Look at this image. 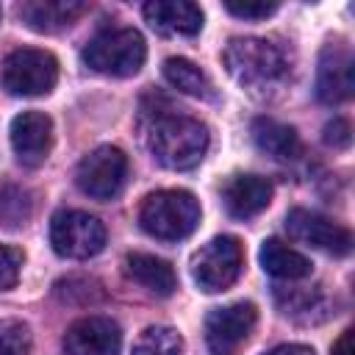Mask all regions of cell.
Returning a JSON list of instances; mask_svg holds the SVG:
<instances>
[{
	"instance_id": "cell-5",
	"label": "cell",
	"mask_w": 355,
	"mask_h": 355,
	"mask_svg": "<svg viewBox=\"0 0 355 355\" xmlns=\"http://www.w3.org/2000/svg\"><path fill=\"white\" fill-rule=\"evenodd\" d=\"M58 80V61L47 50L19 47L3 61V89L14 97L50 94Z\"/></svg>"
},
{
	"instance_id": "cell-24",
	"label": "cell",
	"mask_w": 355,
	"mask_h": 355,
	"mask_svg": "<svg viewBox=\"0 0 355 355\" xmlns=\"http://www.w3.org/2000/svg\"><path fill=\"white\" fill-rule=\"evenodd\" d=\"M19 266H22V252L14 247L0 244V291L11 288L19 277Z\"/></svg>"
},
{
	"instance_id": "cell-21",
	"label": "cell",
	"mask_w": 355,
	"mask_h": 355,
	"mask_svg": "<svg viewBox=\"0 0 355 355\" xmlns=\"http://www.w3.org/2000/svg\"><path fill=\"white\" fill-rule=\"evenodd\" d=\"M133 355H183V338L166 324H153L136 338Z\"/></svg>"
},
{
	"instance_id": "cell-1",
	"label": "cell",
	"mask_w": 355,
	"mask_h": 355,
	"mask_svg": "<svg viewBox=\"0 0 355 355\" xmlns=\"http://www.w3.org/2000/svg\"><path fill=\"white\" fill-rule=\"evenodd\" d=\"M222 61L230 78L261 100L275 97L291 78V58L286 47L261 36L230 39L222 53Z\"/></svg>"
},
{
	"instance_id": "cell-28",
	"label": "cell",
	"mask_w": 355,
	"mask_h": 355,
	"mask_svg": "<svg viewBox=\"0 0 355 355\" xmlns=\"http://www.w3.org/2000/svg\"><path fill=\"white\" fill-rule=\"evenodd\" d=\"M333 355H355V349H352V330L347 327L344 333H341V338L333 344Z\"/></svg>"
},
{
	"instance_id": "cell-26",
	"label": "cell",
	"mask_w": 355,
	"mask_h": 355,
	"mask_svg": "<svg viewBox=\"0 0 355 355\" xmlns=\"http://www.w3.org/2000/svg\"><path fill=\"white\" fill-rule=\"evenodd\" d=\"M349 122L347 119H333L324 125V141L333 147H347L349 144Z\"/></svg>"
},
{
	"instance_id": "cell-10",
	"label": "cell",
	"mask_w": 355,
	"mask_h": 355,
	"mask_svg": "<svg viewBox=\"0 0 355 355\" xmlns=\"http://www.w3.org/2000/svg\"><path fill=\"white\" fill-rule=\"evenodd\" d=\"M286 227H288L291 239H297V241H302L313 250H322V252H330V255H347L352 250L349 230L341 227L338 222L316 214V211H308V208L288 211Z\"/></svg>"
},
{
	"instance_id": "cell-15",
	"label": "cell",
	"mask_w": 355,
	"mask_h": 355,
	"mask_svg": "<svg viewBox=\"0 0 355 355\" xmlns=\"http://www.w3.org/2000/svg\"><path fill=\"white\" fill-rule=\"evenodd\" d=\"M150 28L161 36H194L202 28V11L186 0H150L141 8Z\"/></svg>"
},
{
	"instance_id": "cell-22",
	"label": "cell",
	"mask_w": 355,
	"mask_h": 355,
	"mask_svg": "<svg viewBox=\"0 0 355 355\" xmlns=\"http://www.w3.org/2000/svg\"><path fill=\"white\" fill-rule=\"evenodd\" d=\"M33 211V200L31 191L17 186V183H6L0 186V222L6 227H19L31 219Z\"/></svg>"
},
{
	"instance_id": "cell-8",
	"label": "cell",
	"mask_w": 355,
	"mask_h": 355,
	"mask_svg": "<svg viewBox=\"0 0 355 355\" xmlns=\"http://www.w3.org/2000/svg\"><path fill=\"white\" fill-rule=\"evenodd\" d=\"M128 175V155L119 147L103 144L97 150H92L80 164H78V186L83 194L94 197V200H111L119 194L122 183Z\"/></svg>"
},
{
	"instance_id": "cell-20",
	"label": "cell",
	"mask_w": 355,
	"mask_h": 355,
	"mask_svg": "<svg viewBox=\"0 0 355 355\" xmlns=\"http://www.w3.org/2000/svg\"><path fill=\"white\" fill-rule=\"evenodd\" d=\"M164 78L169 80V86H175L183 94H191V97H200V100H214L211 78L197 64H191L189 58H178V55L166 58L164 61Z\"/></svg>"
},
{
	"instance_id": "cell-29",
	"label": "cell",
	"mask_w": 355,
	"mask_h": 355,
	"mask_svg": "<svg viewBox=\"0 0 355 355\" xmlns=\"http://www.w3.org/2000/svg\"><path fill=\"white\" fill-rule=\"evenodd\" d=\"M0 19H3V8H0Z\"/></svg>"
},
{
	"instance_id": "cell-3",
	"label": "cell",
	"mask_w": 355,
	"mask_h": 355,
	"mask_svg": "<svg viewBox=\"0 0 355 355\" xmlns=\"http://www.w3.org/2000/svg\"><path fill=\"white\" fill-rule=\"evenodd\" d=\"M141 227L161 241H178L194 233L200 225V202L191 191L183 189H161L153 191L139 211Z\"/></svg>"
},
{
	"instance_id": "cell-2",
	"label": "cell",
	"mask_w": 355,
	"mask_h": 355,
	"mask_svg": "<svg viewBox=\"0 0 355 355\" xmlns=\"http://www.w3.org/2000/svg\"><path fill=\"white\" fill-rule=\"evenodd\" d=\"M208 141V128L189 114L166 108L150 116L147 144L155 161L166 169H194L205 158Z\"/></svg>"
},
{
	"instance_id": "cell-4",
	"label": "cell",
	"mask_w": 355,
	"mask_h": 355,
	"mask_svg": "<svg viewBox=\"0 0 355 355\" xmlns=\"http://www.w3.org/2000/svg\"><path fill=\"white\" fill-rule=\"evenodd\" d=\"M147 44L136 28H111L97 33L83 47V61L89 69L111 78H130L144 67Z\"/></svg>"
},
{
	"instance_id": "cell-11",
	"label": "cell",
	"mask_w": 355,
	"mask_h": 355,
	"mask_svg": "<svg viewBox=\"0 0 355 355\" xmlns=\"http://www.w3.org/2000/svg\"><path fill=\"white\" fill-rule=\"evenodd\" d=\"M122 330L105 316H83L64 333L67 355H119Z\"/></svg>"
},
{
	"instance_id": "cell-7",
	"label": "cell",
	"mask_w": 355,
	"mask_h": 355,
	"mask_svg": "<svg viewBox=\"0 0 355 355\" xmlns=\"http://www.w3.org/2000/svg\"><path fill=\"white\" fill-rule=\"evenodd\" d=\"M244 266V250L236 236H216L208 244H202L191 258V277L194 283L208 291H225L236 283Z\"/></svg>"
},
{
	"instance_id": "cell-16",
	"label": "cell",
	"mask_w": 355,
	"mask_h": 355,
	"mask_svg": "<svg viewBox=\"0 0 355 355\" xmlns=\"http://www.w3.org/2000/svg\"><path fill=\"white\" fill-rule=\"evenodd\" d=\"M89 6L80 0H28L19 6V17L39 33H55L72 25Z\"/></svg>"
},
{
	"instance_id": "cell-12",
	"label": "cell",
	"mask_w": 355,
	"mask_h": 355,
	"mask_svg": "<svg viewBox=\"0 0 355 355\" xmlns=\"http://www.w3.org/2000/svg\"><path fill=\"white\" fill-rule=\"evenodd\" d=\"M352 53L347 44H327L319 55L316 97L327 105H338L352 97Z\"/></svg>"
},
{
	"instance_id": "cell-13",
	"label": "cell",
	"mask_w": 355,
	"mask_h": 355,
	"mask_svg": "<svg viewBox=\"0 0 355 355\" xmlns=\"http://www.w3.org/2000/svg\"><path fill=\"white\" fill-rule=\"evenodd\" d=\"M11 147L19 164L39 166L53 147V122L42 111H22L11 119Z\"/></svg>"
},
{
	"instance_id": "cell-23",
	"label": "cell",
	"mask_w": 355,
	"mask_h": 355,
	"mask_svg": "<svg viewBox=\"0 0 355 355\" xmlns=\"http://www.w3.org/2000/svg\"><path fill=\"white\" fill-rule=\"evenodd\" d=\"M31 330L19 319H0V355H28Z\"/></svg>"
},
{
	"instance_id": "cell-9",
	"label": "cell",
	"mask_w": 355,
	"mask_h": 355,
	"mask_svg": "<svg viewBox=\"0 0 355 355\" xmlns=\"http://www.w3.org/2000/svg\"><path fill=\"white\" fill-rule=\"evenodd\" d=\"M258 311L252 302H233L214 308L205 316V344L214 355H233L252 333Z\"/></svg>"
},
{
	"instance_id": "cell-6",
	"label": "cell",
	"mask_w": 355,
	"mask_h": 355,
	"mask_svg": "<svg viewBox=\"0 0 355 355\" xmlns=\"http://www.w3.org/2000/svg\"><path fill=\"white\" fill-rule=\"evenodd\" d=\"M50 244L61 258L83 261L105 247V227L97 216L75 208L55 211L50 219Z\"/></svg>"
},
{
	"instance_id": "cell-25",
	"label": "cell",
	"mask_w": 355,
	"mask_h": 355,
	"mask_svg": "<svg viewBox=\"0 0 355 355\" xmlns=\"http://www.w3.org/2000/svg\"><path fill=\"white\" fill-rule=\"evenodd\" d=\"M225 8L239 19H266L277 11V3H255V0H227Z\"/></svg>"
},
{
	"instance_id": "cell-14",
	"label": "cell",
	"mask_w": 355,
	"mask_h": 355,
	"mask_svg": "<svg viewBox=\"0 0 355 355\" xmlns=\"http://www.w3.org/2000/svg\"><path fill=\"white\" fill-rule=\"evenodd\" d=\"M222 202H225L227 214L236 219L258 216L272 202V183L266 178L250 175V172L230 175L222 186Z\"/></svg>"
},
{
	"instance_id": "cell-18",
	"label": "cell",
	"mask_w": 355,
	"mask_h": 355,
	"mask_svg": "<svg viewBox=\"0 0 355 355\" xmlns=\"http://www.w3.org/2000/svg\"><path fill=\"white\" fill-rule=\"evenodd\" d=\"M252 141L261 153H266L277 161H291L302 153L297 130L291 125H283V122L269 119V116H258L252 122Z\"/></svg>"
},
{
	"instance_id": "cell-27",
	"label": "cell",
	"mask_w": 355,
	"mask_h": 355,
	"mask_svg": "<svg viewBox=\"0 0 355 355\" xmlns=\"http://www.w3.org/2000/svg\"><path fill=\"white\" fill-rule=\"evenodd\" d=\"M263 355H316V352L308 344H280V347H275V349H269Z\"/></svg>"
},
{
	"instance_id": "cell-19",
	"label": "cell",
	"mask_w": 355,
	"mask_h": 355,
	"mask_svg": "<svg viewBox=\"0 0 355 355\" xmlns=\"http://www.w3.org/2000/svg\"><path fill=\"white\" fill-rule=\"evenodd\" d=\"M261 266L277 280H300L311 275V261L280 239H266L261 244Z\"/></svg>"
},
{
	"instance_id": "cell-17",
	"label": "cell",
	"mask_w": 355,
	"mask_h": 355,
	"mask_svg": "<svg viewBox=\"0 0 355 355\" xmlns=\"http://www.w3.org/2000/svg\"><path fill=\"white\" fill-rule=\"evenodd\" d=\"M125 275L158 297H169L178 288L175 269L166 261L147 255V252H130L125 258Z\"/></svg>"
}]
</instances>
